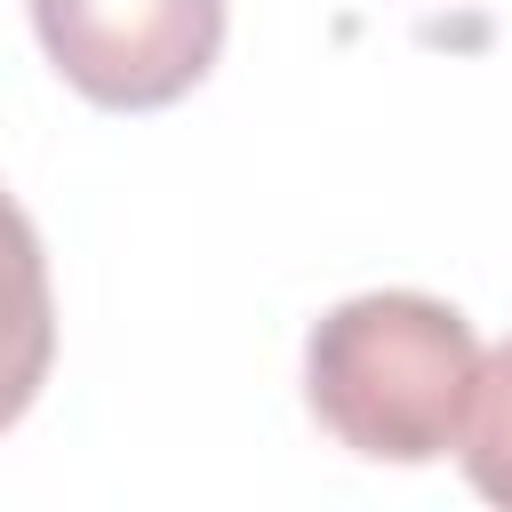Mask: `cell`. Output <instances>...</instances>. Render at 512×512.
Returning <instances> with one entry per match:
<instances>
[{"label": "cell", "instance_id": "obj_3", "mask_svg": "<svg viewBox=\"0 0 512 512\" xmlns=\"http://www.w3.org/2000/svg\"><path fill=\"white\" fill-rule=\"evenodd\" d=\"M56 360V296H48V256L32 216L0 192V432L40 400Z\"/></svg>", "mask_w": 512, "mask_h": 512}, {"label": "cell", "instance_id": "obj_4", "mask_svg": "<svg viewBox=\"0 0 512 512\" xmlns=\"http://www.w3.org/2000/svg\"><path fill=\"white\" fill-rule=\"evenodd\" d=\"M456 456L488 504H512V336L496 352H480V384H472V416H464Z\"/></svg>", "mask_w": 512, "mask_h": 512}, {"label": "cell", "instance_id": "obj_5", "mask_svg": "<svg viewBox=\"0 0 512 512\" xmlns=\"http://www.w3.org/2000/svg\"><path fill=\"white\" fill-rule=\"evenodd\" d=\"M424 8H448V40H488L504 16H512V0H424Z\"/></svg>", "mask_w": 512, "mask_h": 512}, {"label": "cell", "instance_id": "obj_1", "mask_svg": "<svg viewBox=\"0 0 512 512\" xmlns=\"http://www.w3.org/2000/svg\"><path fill=\"white\" fill-rule=\"evenodd\" d=\"M480 336L456 304L416 288L344 296L304 336V400L368 464H432L464 440Z\"/></svg>", "mask_w": 512, "mask_h": 512}, {"label": "cell", "instance_id": "obj_2", "mask_svg": "<svg viewBox=\"0 0 512 512\" xmlns=\"http://www.w3.org/2000/svg\"><path fill=\"white\" fill-rule=\"evenodd\" d=\"M48 64L104 112L192 96L224 48V0H32Z\"/></svg>", "mask_w": 512, "mask_h": 512}]
</instances>
